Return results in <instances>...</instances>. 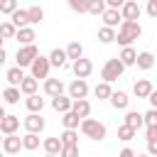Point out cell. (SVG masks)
<instances>
[{"mask_svg": "<svg viewBox=\"0 0 157 157\" xmlns=\"http://www.w3.org/2000/svg\"><path fill=\"white\" fill-rule=\"evenodd\" d=\"M44 93H47L49 98L61 96V93H64V83H61V78H47V81H44Z\"/></svg>", "mask_w": 157, "mask_h": 157, "instance_id": "obj_12", "label": "cell"}, {"mask_svg": "<svg viewBox=\"0 0 157 157\" xmlns=\"http://www.w3.org/2000/svg\"><path fill=\"white\" fill-rule=\"evenodd\" d=\"M27 15H29V25H39V22L44 20V10H42L39 5H32V7H27Z\"/></svg>", "mask_w": 157, "mask_h": 157, "instance_id": "obj_33", "label": "cell"}, {"mask_svg": "<svg viewBox=\"0 0 157 157\" xmlns=\"http://www.w3.org/2000/svg\"><path fill=\"white\" fill-rule=\"evenodd\" d=\"M20 150H22V137L20 135H7L2 140V152L5 155H17Z\"/></svg>", "mask_w": 157, "mask_h": 157, "instance_id": "obj_10", "label": "cell"}, {"mask_svg": "<svg viewBox=\"0 0 157 157\" xmlns=\"http://www.w3.org/2000/svg\"><path fill=\"white\" fill-rule=\"evenodd\" d=\"M108 7H105V0H91V5H88V12L91 15H103Z\"/></svg>", "mask_w": 157, "mask_h": 157, "instance_id": "obj_40", "label": "cell"}, {"mask_svg": "<svg viewBox=\"0 0 157 157\" xmlns=\"http://www.w3.org/2000/svg\"><path fill=\"white\" fill-rule=\"evenodd\" d=\"M118 157H137V155H135V152H132L130 147H123V150L118 152Z\"/></svg>", "mask_w": 157, "mask_h": 157, "instance_id": "obj_46", "label": "cell"}, {"mask_svg": "<svg viewBox=\"0 0 157 157\" xmlns=\"http://www.w3.org/2000/svg\"><path fill=\"white\" fill-rule=\"evenodd\" d=\"M10 22H12L17 29H25V27H29V15H27V10H22V7H20V10H17V12L10 17Z\"/></svg>", "mask_w": 157, "mask_h": 157, "instance_id": "obj_23", "label": "cell"}, {"mask_svg": "<svg viewBox=\"0 0 157 157\" xmlns=\"http://www.w3.org/2000/svg\"><path fill=\"white\" fill-rule=\"evenodd\" d=\"M125 125H130L132 130H140V128L145 125L142 113H137V110H128V113H125Z\"/></svg>", "mask_w": 157, "mask_h": 157, "instance_id": "obj_21", "label": "cell"}, {"mask_svg": "<svg viewBox=\"0 0 157 157\" xmlns=\"http://www.w3.org/2000/svg\"><path fill=\"white\" fill-rule=\"evenodd\" d=\"M140 34H142L140 22H128V20H123V22H120V27H118V37H115V42H118V44H123V49H125V47H130Z\"/></svg>", "mask_w": 157, "mask_h": 157, "instance_id": "obj_1", "label": "cell"}, {"mask_svg": "<svg viewBox=\"0 0 157 157\" xmlns=\"http://www.w3.org/2000/svg\"><path fill=\"white\" fill-rule=\"evenodd\" d=\"M110 105H113L115 110H125V108L130 105L128 93H125V91H113V96H110Z\"/></svg>", "mask_w": 157, "mask_h": 157, "instance_id": "obj_17", "label": "cell"}, {"mask_svg": "<svg viewBox=\"0 0 157 157\" xmlns=\"http://www.w3.org/2000/svg\"><path fill=\"white\" fill-rule=\"evenodd\" d=\"M61 123H64V130H78V128H81V118H78L74 110L64 113V115H61Z\"/></svg>", "mask_w": 157, "mask_h": 157, "instance_id": "obj_20", "label": "cell"}, {"mask_svg": "<svg viewBox=\"0 0 157 157\" xmlns=\"http://www.w3.org/2000/svg\"><path fill=\"white\" fill-rule=\"evenodd\" d=\"M66 59H69V56H66V49H59V47H56V49H52V54H49V64H52V66H56V69L66 66Z\"/></svg>", "mask_w": 157, "mask_h": 157, "instance_id": "obj_18", "label": "cell"}, {"mask_svg": "<svg viewBox=\"0 0 157 157\" xmlns=\"http://www.w3.org/2000/svg\"><path fill=\"white\" fill-rule=\"evenodd\" d=\"M5 78H7V83H10V86L20 88V83L25 81V74H22V69H20V66H12V69H7Z\"/></svg>", "mask_w": 157, "mask_h": 157, "instance_id": "obj_19", "label": "cell"}, {"mask_svg": "<svg viewBox=\"0 0 157 157\" xmlns=\"http://www.w3.org/2000/svg\"><path fill=\"white\" fill-rule=\"evenodd\" d=\"M115 37H118V32L110 29V27H101V29H98V42H103V44L115 42Z\"/></svg>", "mask_w": 157, "mask_h": 157, "instance_id": "obj_34", "label": "cell"}, {"mask_svg": "<svg viewBox=\"0 0 157 157\" xmlns=\"http://www.w3.org/2000/svg\"><path fill=\"white\" fill-rule=\"evenodd\" d=\"M2 140H5V135H2V132H0V147H2Z\"/></svg>", "mask_w": 157, "mask_h": 157, "instance_id": "obj_50", "label": "cell"}, {"mask_svg": "<svg viewBox=\"0 0 157 157\" xmlns=\"http://www.w3.org/2000/svg\"><path fill=\"white\" fill-rule=\"evenodd\" d=\"M37 88H39V81L32 78V76H25V81L20 83V91L25 96H37Z\"/></svg>", "mask_w": 157, "mask_h": 157, "instance_id": "obj_26", "label": "cell"}, {"mask_svg": "<svg viewBox=\"0 0 157 157\" xmlns=\"http://www.w3.org/2000/svg\"><path fill=\"white\" fill-rule=\"evenodd\" d=\"M59 157H78V147H61Z\"/></svg>", "mask_w": 157, "mask_h": 157, "instance_id": "obj_42", "label": "cell"}, {"mask_svg": "<svg viewBox=\"0 0 157 157\" xmlns=\"http://www.w3.org/2000/svg\"><path fill=\"white\" fill-rule=\"evenodd\" d=\"M42 147H44V152L47 155H54V157H59V152H61V140L59 137H47L44 142H42Z\"/></svg>", "mask_w": 157, "mask_h": 157, "instance_id": "obj_22", "label": "cell"}, {"mask_svg": "<svg viewBox=\"0 0 157 157\" xmlns=\"http://www.w3.org/2000/svg\"><path fill=\"white\" fill-rule=\"evenodd\" d=\"M25 105H27L29 113H42V108H44V98H39V96H27V98H25Z\"/></svg>", "mask_w": 157, "mask_h": 157, "instance_id": "obj_30", "label": "cell"}, {"mask_svg": "<svg viewBox=\"0 0 157 157\" xmlns=\"http://www.w3.org/2000/svg\"><path fill=\"white\" fill-rule=\"evenodd\" d=\"M20 7H17V0H0V12H5V15H15Z\"/></svg>", "mask_w": 157, "mask_h": 157, "instance_id": "obj_38", "label": "cell"}, {"mask_svg": "<svg viewBox=\"0 0 157 157\" xmlns=\"http://www.w3.org/2000/svg\"><path fill=\"white\" fill-rule=\"evenodd\" d=\"M88 5H91V0H69V7L74 12H88Z\"/></svg>", "mask_w": 157, "mask_h": 157, "instance_id": "obj_39", "label": "cell"}, {"mask_svg": "<svg viewBox=\"0 0 157 157\" xmlns=\"http://www.w3.org/2000/svg\"><path fill=\"white\" fill-rule=\"evenodd\" d=\"M81 132H83L88 140H96V142L105 140V125H103V123H98V120H93V118L81 120Z\"/></svg>", "mask_w": 157, "mask_h": 157, "instance_id": "obj_3", "label": "cell"}, {"mask_svg": "<svg viewBox=\"0 0 157 157\" xmlns=\"http://www.w3.org/2000/svg\"><path fill=\"white\" fill-rule=\"evenodd\" d=\"M5 59H7V52H5V47H2V49H0V66L5 64Z\"/></svg>", "mask_w": 157, "mask_h": 157, "instance_id": "obj_48", "label": "cell"}, {"mask_svg": "<svg viewBox=\"0 0 157 157\" xmlns=\"http://www.w3.org/2000/svg\"><path fill=\"white\" fill-rule=\"evenodd\" d=\"M152 91H155V88H152V83H150L147 78H140V81H135V86H132V93H135L137 98H150Z\"/></svg>", "mask_w": 157, "mask_h": 157, "instance_id": "obj_16", "label": "cell"}, {"mask_svg": "<svg viewBox=\"0 0 157 157\" xmlns=\"http://www.w3.org/2000/svg\"><path fill=\"white\" fill-rule=\"evenodd\" d=\"M135 135H137V130H132V128H130V125H125V123L118 128V140H123V142H130Z\"/></svg>", "mask_w": 157, "mask_h": 157, "instance_id": "obj_36", "label": "cell"}, {"mask_svg": "<svg viewBox=\"0 0 157 157\" xmlns=\"http://www.w3.org/2000/svg\"><path fill=\"white\" fill-rule=\"evenodd\" d=\"M49 69H52L49 56H42V54H39V56L32 61V66H29L32 78H37V81H39V78H44V81H47V78H49Z\"/></svg>", "mask_w": 157, "mask_h": 157, "instance_id": "obj_5", "label": "cell"}, {"mask_svg": "<svg viewBox=\"0 0 157 157\" xmlns=\"http://www.w3.org/2000/svg\"><path fill=\"white\" fill-rule=\"evenodd\" d=\"M123 71H125V66H123V61L115 56V59H108V61L103 64V69H101V78H103L105 83H113V81H118V78L123 76Z\"/></svg>", "mask_w": 157, "mask_h": 157, "instance_id": "obj_2", "label": "cell"}, {"mask_svg": "<svg viewBox=\"0 0 157 157\" xmlns=\"http://www.w3.org/2000/svg\"><path fill=\"white\" fill-rule=\"evenodd\" d=\"M2 42H5V39H2V37H0V49H2Z\"/></svg>", "mask_w": 157, "mask_h": 157, "instance_id": "obj_51", "label": "cell"}, {"mask_svg": "<svg viewBox=\"0 0 157 157\" xmlns=\"http://www.w3.org/2000/svg\"><path fill=\"white\" fill-rule=\"evenodd\" d=\"M47 157H54V155H47Z\"/></svg>", "mask_w": 157, "mask_h": 157, "instance_id": "obj_53", "label": "cell"}, {"mask_svg": "<svg viewBox=\"0 0 157 157\" xmlns=\"http://www.w3.org/2000/svg\"><path fill=\"white\" fill-rule=\"evenodd\" d=\"M140 12H142V7H140L135 0H128V2L123 5V10H120L123 20H128V22H137V20H140Z\"/></svg>", "mask_w": 157, "mask_h": 157, "instance_id": "obj_9", "label": "cell"}, {"mask_svg": "<svg viewBox=\"0 0 157 157\" xmlns=\"http://www.w3.org/2000/svg\"><path fill=\"white\" fill-rule=\"evenodd\" d=\"M20 88H15V86H7L5 91H2V98H5V103H10V105H15V103H20Z\"/></svg>", "mask_w": 157, "mask_h": 157, "instance_id": "obj_32", "label": "cell"}, {"mask_svg": "<svg viewBox=\"0 0 157 157\" xmlns=\"http://www.w3.org/2000/svg\"><path fill=\"white\" fill-rule=\"evenodd\" d=\"M71 110L81 118V120H86L88 115H91V103L83 98V101H74V105H71Z\"/></svg>", "mask_w": 157, "mask_h": 157, "instance_id": "obj_28", "label": "cell"}, {"mask_svg": "<svg viewBox=\"0 0 157 157\" xmlns=\"http://www.w3.org/2000/svg\"><path fill=\"white\" fill-rule=\"evenodd\" d=\"M137 69H142V71H150L152 66H155V56H152V52H140L137 54V64H135Z\"/></svg>", "mask_w": 157, "mask_h": 157, "instance_id": "obj_25", "label": "cell"}, {"mask_svg": "<svg viewBox=\"0 0 157 157\" xmlns=\"http://www.w3.org/2000/svg\"><path fill=\"white\" fill-rule=\"evenodd\" d=\"M118 59L123 61V66H135V64H137V52H135L132 47H125V49L118 54Z\"/></svg>", "mask_w": 157, "mask_h": 157, "instance_id": "obj_24", "label": "cell"}, {"mask_svg": "<svg viewBox=\"0 0 157 157\" xmlns=\"http://www.w3.org/2000/svg\"><path fill=\"white\" fill-rule=\"evenodd\" d=\"M147 101H150V105H152V108L157 110V88H155V91L150 93V98H147Z\"/></svg>", "mask_w": 157, "mask_h": 157, "instance_id": "obj_47", "label": "cell"}, {"mask_svg": "<svg viewBox=\"0 0 157 157\" xmlns=\"http://www.w3.org/2000/svg\"><path fill=\"white\" fill-rule=\"evenodd\" d=\"M71 105H74V101H71L69 96H64V93H61V96H56V98H52V108H54L56 113H61V115H64V113H69V110H71Z\"/></svg>", "mask_w": 157, "mask_h": 157, "instance_id": "obj_13", "label": "cell"}, {"mask_svg": "<svg viewBox=\"0 0 157 157\" xmlns=\"http://www.w3.org/2000/svg\"><path fill=\"white\" fill-rule=\"evenodd\" d=\"M15 34H17V27L7 20V22H0V37L2 39H15Z\"/></svg>", "mask_w": 157, "mask_h": 157, "instance_id": "obj_35", "label": "cell"}, {"mask_svg": "<svg viewBox=\"0 0 157 157\" xmlns=\"http://www.w3.org/2000/svg\"><path fill=\"white\" fill-rule=\"evenodd\" d=\"M137 157H150V155H137Z\"/></svg>", "mask_w": 157, "mask_h": 157, "instance_id": "obj_52", "label": "cell"}, {"mask_svg": "<svg viewBox=\"0 0 157 157\" xmlns=\"http://www.w3.org/2000/svg\"><path fill=\"white\" fill-rule=\"evenodd\" d=\"M93 96H96L98 101H110V96H113V88H110V83H105V81L96 83V88H93Z\"/></svg>", "mask_w": 157, "mask_h": 157, "instance_id": "obj_27", "label": "cell"}, {"mask_svg": "<svg viewBox=\"0 0 157 157\" xmlns=\"http://www.w3.org/2000/svg\"><path fill=\"white\" fill-rule=\"evenodd\" d=\"M71 69H74V76H76V78H83V81H86V78L91 76V71H93V61L83 56V59L74 61V64H71Z\"/></svg>", "mask_w": 157, "mask_h": 157, "instance_id": "obj_8", "label": "cell"}, {"mask_svg": "<svg viewBox=\"0 0 157 157\" xmlns=\"http://www.w3.org/2000/svg\"><path fill=\"white\" fill-rule=\"evenodd\" d=\"M66 56H69L71 61H78V59H83V47H81L78 42H71V44L66 47Z\"/></svg>", "mask_w": 157, "mask_h": 157, "instance_id": "obj_31", "label": "cell"}, {"mask_svg": "<svg viewBox=\"0 0 157 157\" xmlns=\"http://www.w3.org/2000/svg\"><path fill=\"white\" fill-rule=\"evenodd\" d=\"M0 157H2V152H0Z\"/></svg>", "mask_w": 157, "mask_h": 157, "instance_id": "obj_54", "label": "cell"}, {"mask_svg": "<svg viewBox=\"0 0 157 157\" xmlns=\"http://www.w3.org/2000/svg\"><path fill=\"white\" fill-rule=\"evenodd\" d=\"M147 15L152 20H157V0H147Z\"/></svg>", "mask_w": 157, "mask_h": 157, "instance_id": "obj_43", "label": "cell"}, {"mask_svg": "<svg viewBox=\"0 0 157 157\" xmlns=\"http://www.w3.org/2000/svg\"><path fill=\"white\" fill-rule=\"evenodd\" d=\"M59 140H61L64 147H78V132L76 130H64L59 135Z\"/></svg>", "mask_w": 157, "mask_h": 157, "instance_id": "obj_29", "label": "cell"}, {"mask_svg": "<svg viewBox=\"0 0 157 157\" xmlns=\"http://www.w3.org/2000/svg\"><path fill=\"white\" fill-rule=\"evenodd\" d=\"M147 155L150 157H157V140L155 142H147Z\"/></svg>", "mask_w": 157, "mask_h": 157, "instance_id": "obj_44", "label": "cell"}, {"mask_svg": "<svg viewBox=\"0 0 157 157\" xmlns=\"http://www.w3.org/2000/svg\"><path fill=\"white\" fill-rule=\"evenodd\" d=\"M5 118H7V113H5V108H2V105H0V123H2V120H5Z\"/></svg>", "mask_w": 157, "mask_h": 157, "instance_id": "obj_49", "label": "cell"}, {"mask_svg": "<svg viewBox=\"0 0 157 157\" xmlns=\"http://www.w3.org/2000/svg\"><path fill=\"white\" fill-rule=\"evenodd\" d=\"M15 39L20 42V47H29V44H34L37 34H34V29H32V27H25V29H17Z\"/></svg>", "mask_w": 157, "mask_h": 157, "instance_id": "obj_15", "label": "cell"}, {"mask_svg": "<svg viewBox=\"0 0 157 157\" xmlns=\"http://www.w3.org/2000/svg\"><path fill=\"white\" fill-rule=\"evenodd\" d=\"M17 128H20V118H17V115H7V118L0 123V132H2L5 137H7V135H15Z\"/></svg>", "mask_w": 157, "mask_h": 157, "instance_id": "obj_14", "label": "cell"}, {"mask_svg": "<svg viewBox=\"0 0 157 157\" xmlns=\"http://www.w3.org/2000/svg\"><path fill=\"white\" fill-rule=\"evenodd\" d=\"M39 147V135H32V132H27L25 137H22V150H37Z\"/></svg>", "mask_w": 157, "mask_h": 157, "instance_id": "obj_37", "label": "cell"}, {"mask_svg": "<svg viewBox=\"0 0 157 157\" xmlns=\"http://www.w3.org/2000/svg\"><path fill=\"white\" fill-rule=\"evenodd\" d=\"M37 56H39L37 44H29V47H20V49H17L15 61H17V66H20V69H25V66H32V61H34Z\"/></svg>", "mask_w": 157, "mask_h": 157, "instance_id": "obj_4", "label": "cell"}, {"mask_svg": "<svg viewBox=\"0 0 157 157\" xmlns=\"http://www.w3.org/2000/svg\"><path fill=\"white\" fill-rule=\"evenodd\" d=\"M101 17H103V27H110V29L120 27V22H123V15H120V10H105Z\"/></svg>", "mask_w": 157, "mask_h": 157, "instance_id": "obj_11", "label": "cell"}, {"mask_svg": "<svg viewBox=\"0 0 157 157\" xmlns=\"http://www.w3.org/2000/svg\"><path fill=\"white\" fill-rule=\"evenodd\" d=\"M86 96H88V83L83 78H74L69 83V98L71 101H83Z\"/></svg>", "mask_w": 157, "mask_h": 157, "instance_id": "obj_7", "label": "cell"}, {"mask_svg": "<svg viewBox=\"0 0 157 157\" xmlns=\"http://www.w3.org/2000/svg\"><path fill=\"white\" fill-rule=\"evenodd\" d=\"M157 140V128H147V142H155Z\"/></svg>", "mask_w": 157, "mask_h": 157, "instance_id": "obj_45", "label": "cell"}, {"mask_svg": "<svg viewBox=\"0 0 157 157\" xmlns=\"http://www.w3.org/2000/svg\"><path fill=\"white\" fill-rule=\"evenodd\" d=\"M142 118H145V125H147V128H157V110H155V108H150Z\"/></svg>", "mask_w": 157, "mask_h": 157, "instance_id": "obj_41", "label": "cell"}, {"mask_svg": "<svg viewBox=\"0 0 157 157\" xmlns=\"http://www.w3.org/2000/svg\"><path fill=\"white\" fill-rule=\"evenodd\" d=\"M22 125H25V130L27 132H32V135H39L42 130H44V118H42V113H29L25 120H22Z\"/></svg>", "mask_w": 157, "mask_h": 157, "instance_id": "obj_6", "label": "cell"}]
</instances>
